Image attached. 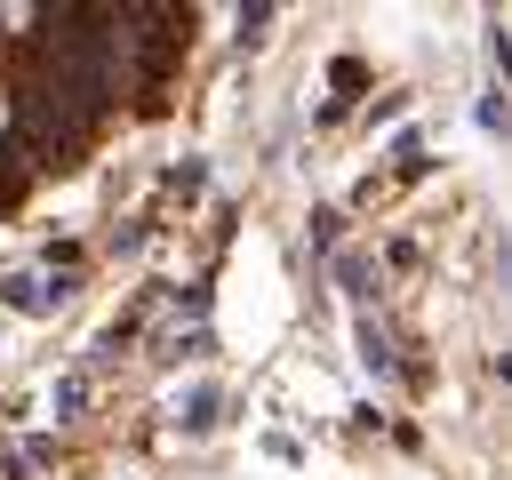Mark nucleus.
<instances>
[{
	"mask_svg": "<svg viewBox=\"0 0 512 480\" xmlns=\"http://www.w3.org/2000/svg\"><path fill=\"white\" fill-rule=\"evenodd\" d=\"M360 360H368V368H376V376H384V368H392V352H384V336H376V328H360Z\"/></svg>",
	"mask_w": 512,
	"mask_h": 480,
	"instance_id": "2",
	"label": "nucleus"
},
{
	"mask_svg": "<svg viewBox=\"0 0 512 480\" xmlns=\"http://www.w3.org/2000/svg\"><path fill=\"white\" fill-rule=\"evenodd\" d=\"M208 408H216V392H192V400H184V408H176V416H184V424H192V432H208V424H216V416H208Z\"/></svg>",
	"mask_w": 512,
	"mask_h": 480,
	"instance_id": "1",
	"label": "nucleus"
}]
</instances>
